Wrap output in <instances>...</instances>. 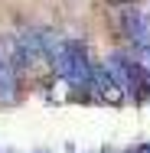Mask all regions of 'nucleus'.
<instances>
[{
  "label": "nucleus",
  "instance_id": "nucleus-1",
  "mask_svg": "<svg viewBox=\"0 0 150 153\" xmlns=\"http://www.w3.org/2000/svg\"><path fill=\"white\" fill-rule=\"evenodd\" d=\"M104 65L114 75V82L121 85L127 101H137V104L150 101V65L147 62H140L134 52H111Z\"/></svg>",
  "mask_w": 150,
  "mask_h": 153
},
{
  "label": "nucleus",
  "instance_id": "nucleus-4",
  "mask_svg": "<svg viewBox=\"0 0 150 153\" xmlns=\"http://www.w3.org/2000/svg\"><path fill=\"white\" fill-rule=\"evenodd\" d=\"M88 94H95L98 101H111V104H121L124 101V91H121V85L114 82V75L108 72V65H95V62H91Z\"/></svg>",
  "mask_w": 150,
  "mask_h": 153
},
{
  "label": "nucleus",
  "instance_id": "nucleus-5",
  "mask_svg": "<svg viewBox=\"0 0 150 153\" xmlns=\"http://www.w3.org/2000/svg\"><path fill=\"white\" fill-rule=\"evenodd\" d=\"M20 91V72L10 62V56L0 49V104H13Z\"/></svg>",
  "mask_w": 150,
  "mask_h": 153
},
{
  "label": "nucleus",
  "instance_id": "nucleus-2",
  "mask_svg": "<svg viewBox=\"0 0 150 153\" xmlns=\"http://www.w3.org/2000/svg\"><path fill=\"white\" fill-rule=\"evenodd\" d=\"M49 65L56 68L62 82H69L72 88L78 91H88V78H91V59H88V49L85 42H75V39H59L56 52Z\"/></svg>",
  "mask_w": 150,
  "mask_h": 153
},
{
  "label": "nucleus",
  "instance_id": "nucleus-3",
  "mask_svg": "<svg viewBox=\"0 0 150 153\" xmlns=\"http://www.w3.org/2000/svg\"><path fill=\"white\" fill-rule=\"evenodd\" d=\"M121 33L127 36L131 52L150 65V20L140 7H124L121 10Z\"/></svg>",
  "mask_w": 150,
  "mask_h": 153
}]
</instances>
